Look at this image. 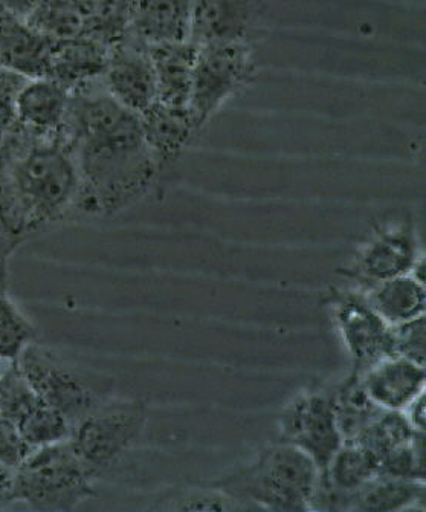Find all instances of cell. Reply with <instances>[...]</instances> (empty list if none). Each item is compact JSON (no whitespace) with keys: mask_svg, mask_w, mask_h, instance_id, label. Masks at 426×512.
<instances>
[{"mask_svg":"<svg viewBox=\"0 0 426 512\" xmlns=\"http://www.w3.org/2000/svg\"><path fill=\"white\" fill-rule=\"evenodd\" d=\"M63 138L80 176V214L112 216L141 201L164 167L135 112L113 100L103 82L71 94Z\"/></svg>","mask_w":426,"mask_h":512,"instance_id":"cell-1","label":"cell"},{"mask_svg":"<svg viewBox=\"0 0 426 512\" xmlns=\"http://www.w3.org/2000/svg\"><path fill=\"white\" fill-rule=\"evenodd\" d=\"M80 214V176L62 135L14 124L0 144V231L11 250Z\"/></svg>","mask_w":426,"mask_h":512,"instance_id":"cell-2","label":"cell"},{"mask_svg":"<svg viewBox=\"0 0 426 512\" xmlns=\"http://www.w3.org/2000/svg\"><path fill=\"white\" fill-rule=\"evenodd\" d=\"M318 483L315 462L294 445L278 442L216 485L248 509L300 512L314 511Z\"/></svg>","mask_w":426,"mask_h":512,"instance_id":"cell-3","label":"cell"},{"mask_svg":"<svg viewBox=\"0 0 426 512\" xmlns=\"http://www.w3.org/2000/svg\"><path fill=\"white\" fill-rule=\"evenodd\" d=\"M16 363L34 392L66 419L71 430L84 416L112 398L110 378L69 363L36 341L23 350Z\"/></svg>","mask_w":426,"mask_h":512,"instance_id":"cell-4","label":"cell"},{"mask_svg":"<svg viewBox=\"0 0 426 512\" xmlns=\"http://www.w3.org/2000/svg\"><path fill=\"white\" fill-rule=\"evenodd\" d=\"M94 479L69 441L33 448L14 468V500L34 511H74L94 496Z\"/></svg>","mask_w":426,"mask_h":512,"instance_id":"cell-5","label":"cell"},{"mask_svg":"<svg viewBox=\"0 0 426 512\" xmlns=\"http://www.w3.org/2000/svg\"><path fill=\"white\" fill-rule=\"evenodd\" d=\"M147 424L146 404L113 399L72 427L69 445L91 479H100L129 453Z\"/></svg>","mask_w":426,"mask_h":512,"instance_id":"cell-6","label":"cell"},{"mask_svg":"<svg viewBox=\"0 0 426 512\" xmlns=\"http://www.w3.org/2000/svg\"><path fill=\"white\" fill-rule=\"evenodd\" d=\"M257 77L251 43L230 42L197 46L191 88V117L201 130L228 101L248 88Z\"/></svg>","mask_w":426,"mask_h":512,"instance_id":"cell-7","label":"cell"},{"mask_svg":"<svg viewBox=\"0 0 426 512\" xmlns=\"http://www.w3.org/2000/svg\"><path fill=\"white\" fill-rule=\"evenodd\" d=\"M280 442L294 445L326 473L336 451L344 444L336 421L332 393L304 392L295 396L278 419Z\"/></svg>","mask_w":426,"mask_h":512,"instance_id":"cell-8","label":"cell"},{"mask_svg":"<svg viewBox=\"0 0 426 512\" xmlns=\"http://www.w3.org/2000/svg\"><path fill=\"white\" fill-rule=\"evenodd\" d=\"M0 415L31 448L68 441L71 425L34 392L17 363L0 370Z\"/></svg>","mask_w":426,"mask_h":512,"instance_id":"cell-9","label":"cell"},{"mask_svg":"<svg viewBox=\"0 0 426 512\" xmlns=\"http://www.w3.org/2000/svg\"><path fill=\"white\" fill-rule=\"evenodd\" d=\"M339 337L356 372L394 355L393 329L368 303L364 291L338 292L332 302Z\"/></svg>","mask_w":426,"mask_h":512,"instance_id":"cell-10","label":"cell"},{"mask_svg":"<svg viewBox=\"0 0 426 512\" xmlns=\"http://www.w3.org/2000/svg\"><path fill=\"white\" fill-rule=\"evenodd\" d=\"M422 256L419 236L410 221L388 222L362 242L353 259L352 276L365 289L376 283L410 274Z\"/></svg>","mask_w":426,"mask_h":512,"instance_id":"cell-11","label":"cell"},{"mask_svg":"<svg viewBox=\"0 0 426 512\" xmlns=\"http://www.w3.org/2000/svg\"><path fill=\"white\" fill-rule=\"evenodd\" d=\"M107 94L135 114L156 101V78L149 45L126 33L110 46L103 78Z\"/></svg>","mask_w":426,"mask_h":512,"instance_id":"cell-12","label":"cell"},{"mask_svg":"<svg viewBox=\"0 0 426 512\" xmlns=\"http://www.w3.org/2000/svg\"><path fill=\"white\" fill-rule=\"evenodd\" d=\"M269 0H193L190 42L196 46L213 43L249 42Z\"/></svg>","mask_w":426,"mask_h":512,"instance_id":"cell-13","label":"cell"},{"mask_svg":"<svg viewBox=\"0 0 426 512\" xmlns=\"http://www.w3.org/2000/svg\"><path fill=\"white\" fill-rule=\"evenodd\" d=\"M71 92L51 77L26 78L14 100V124L42 137L62 135Z\"/></svg>","mask_w":426,"mask_h":512,"instance_id":"cell-14","label":"cell"},{"mask_svg":"<svg viewBox=\"0 0 426 512\" xmlns=\"http://www.w3.org/2000/svg\"><path fill=\"white\" fill-rule=\"evenodd\" d=\"M358 373L367 395L384 410L402 412L425 392V367L397 355L382 358Z\"/></svg>","mask_w":426,"mask_h":512,"instance_id":"cell-15","label":"cell"},{"mask_svg":"<svg viewBox=\"0 0 426 512\" xmlns=\"http://www.w3.org/2000/svg\"><path fill=\"white\" fill-rule=\"evenodd\" d=\"M54 40L0 10V68L22 78L48 77Z\"/></svg>","mask_w":426,"mask_h":512,"instance_id":"cell-16","label":"cell"},{"mask_svg":"<svg viewBox=\"0 0 426 512\" xmlns=\"http://www.w3.org/2000/svg\"><path fill=\"white\" fill-rule=\"evenodd\" d=\"M193 0H132L127 33L146 45L190 40Z\"/></svg>","mask_w":426,"mask_h":512,"instance_id":"cell-17","label":"cell"},{"mask_svg":"<svg viewBox=\"0 0 426 512\" xmlns=\"http://www.w3.org/2000/svg\"><path fill=\"white\" fill-rule=\"evenodd\" d=\"M109 51V45L89 36L54 42L48 77L74 94L100 82Z\"/></svg>","mask_w":426,"mask_h":512,"instance_id":"cell-18","label":"cell"},{"mask_svg":"<svg viewBox=\"0 0 426 512\" xmlns=\"http://www.w3.org/2000/svg\"><path fill=\"white\" fill-rule=\"evenodd\" d=\"M156 78V101L165 106L188 109L193 88L197 46L187 42L149 45Z\"/></svg>","mask_w":426,"mask_h":512,"instance_id":"cell-19","label":"cell"},{"mask_svg":"<svg viewBox=\"0 0 426 512\" xmlns=\"http://www.w3.org/2000/svg\"><path fill=\"white\" fill-rule=\"evenodd\" d=\"M139 120L144 137L162 167L176 161L199 132L190 109L165 106L158 101L139 114Z\"/></svg>","mask_w":426,"mask_h":512,"instance_id":"cell-20","label":"cell"},{"mask_svg":"<svg viewBox=\"0 0 426 512\" xmlns=\"http://www.w3.org/2000/svg\"><path fill=\"white\" fill-rule=\"evenodd\" d=\"M425 482L378 474L353 494L349 511L397 512L423 508Z\"/></svg>","mask_w":426,"mask_h":512,"instance_id":"cell-21","label":"cell"},{"mask_svg":"<svg viewBox=\"0 0 426 512\" xmlns=\"http://www.w3.org/2000/svg\"><path fill=\"white\" fill-rule=\"evenodd\" d=\"M364 294L370 306L390 326L425 315V285L414 280L410 274L376 283L365 289Z\"/></svg>","mask_w":426,"mask_h":512,"instance_id":"cell-22","label":"cell"},{"mask_svg":"<svg viewBox=\"0 0 426 512\" xmlns=\"http://www.w3.org/2000/svg\"><path fill=\"white\" fill-rule=\"evenodd\" d=\"M332 398L344 444L356 441L362 431L384 412L367 395L356 370L336 392H332Z\"/></svg>","mask_w":426,"mask_h":512,"instance_id":"cell-23","label":"cell"},{"mask_svg":"<svg viewBox=\"0 0 426 512\" xmlns=\"http://www.w3.org/2000/svg\"><path fill=\"white\" fill-rule=\"evenodd\" d=\"M25 20L54 42L86 36V19L74 0H40Z\"/></svg>","mask_w":426,"mask_h":512,"instance_id":"cell-24","label":"cell"},{"mask_svg":"<svg viewBox=\"0 0 426 512\" xmlns=\"http://www.w3.org/2000/svg\"><path fill=\"white\" fill-rule=\"evenodd\" d=\"M86 19V36L112 46L127 33L132 0H74Z\"/></svg>","mask_w":426,"mask_h":512,"instance_id":"cell-25","label":"cell"},{"mask_svg":"<svg viewBox=\"0 0 426 512\" xmlns=\"http://www.w3.org/2000/svg\"><path fill=\"white\" fill-rule=\"evenodd\" d=\"M36 338L33 321L23 314L8 292L0 294V363H16Z\"/></svg>","mask_w":426,"mask_h":512,"instance_id":"cell-26","label":"cell"},{"mask_svg":"<svg viewBox=\"0 0 426 512\" xmlns=\"http://www.w3.org/2000/svg\"><path fill=\"white\" fill-rule=\"evenodd\" d=\"M414 431L416 430H413L404 413L397 412V410H384L372 424L362 431L353 444L362 445L381 459L394 448L410 442Z\"/></svg>","mask_w":426,"mask_h":512,"instance_id":"cell-27","label":"cell"},{"mask_svg":"<svg viewBox=\"0 0 426 512\" xmlns=\"http://www.w3.org/2000/svg\"><path fill=\"white\" fill-rule=\"evenodd\" d=\"M159 503H165L159 509L167 511H248L240 500L217 487L170 491Z\"/></svg>","mask_w":426,"mask_h":512,"instance_id":"cell-28","label":"cell"},{"mask_svg":"<svg viewBox=\"0 0 426 512\" xmlns=\"http://www.w3.org/2000/svg\"><path fill=\"white\" fill-rule=\"evenodd\" d=\"M379 474L425 482V431H414L410 442L382 456Z\"/></svg>","mask_w":426,"mask_h":512,"instance_id":"cell-29","label":"cell"},{"mask_svg":"<svg viewBox=\"0 0 426 512\" xmlns=\"http://www.w3.org/2000/svg\"><path fill=\"white\" fill-rule=\"evenodd\" d=\"M393 329V349L397 357L407 358L419 366L426 364V318H414Z\"/></svg>","mask_w":426,"mask_h":512,"instance_id":"cell-30","label":"cell"},{"mask_svg":"<svg viewBox=\"0 0 426 512\" xmlns=\"http://www.w3.org/2000/svg\"><path fill=\"white\" fill-rule=\"evenodd\" d=\"M26 78L0 68V144L14 126V100Z\"/></svg>","mask_w":426,"mask_h":512,"instance_id":"cell-31","label":"cell"},{"mask_svg":"<svg viewBox=\"0 0 426 512\" xmlns=\"http://www.w3.org/2000/svg\"><path fill=\"white\" fill-rule=\"evenodd\" d=\"M31 450L33 448L23 441L16 427L0 415V462L16 468Z\"/></svg>","mask_w":426,"mask_h":512,"instance_id":"cell-32","label":"cell"},{"mask_svg":"<svg viewBox=\"0 0 426 512\" xmlns=\"http://www.w3.org/2000/svg\"><path fill=\"white\" fill-rule=\"evenodd\" d=\"M407 421L410 422L413 430L425 431L426 427V393L422 392L417 395L413 401L402 410Z\"/></svg>","mask_w":426,"mask_h":512,"instance_id":"cell-33","label":"cell"},{"mask_svg":"<svg viewBox=\"0 0 426 512\" xmlns=\"http://www.w3.org/2000/svg\"><path fill=\"white\" fill-rule=\"evenodd\" d=\"M13 482L14 468L0 462V508H5V506L16 502L14 500Z\"/></svg>","mask_w":426,"mask_h":512,"instance_id":"cell-34","label":"cell"},{"mask_svg":"<svg viewBox=\"0 0 426 512\" xmlns=\"http://www.w3.org/2000/svg\"><path fill=\"white\" fill-rule=\"evenodd\" d=\"M40 0H0V10L25 20L33 13Z\"/></svg>","mask_w":426,"mask_h":512,"instance_id":"cell-35","label":"cell"},{"mask_svg":"<svg viewBox=\"0 0 426 512\" xmlns=\"http://www.w3.org/2000/svg\"><path fill=\"white\" fill-rule=\"evenodd\" d=\"M8 256H10V251L0 250V294L7 292Z\"/></svg>","mask_w":426,"mask_h":512,"instance_id":"cell-36","label":"cell"}]
</instances>
